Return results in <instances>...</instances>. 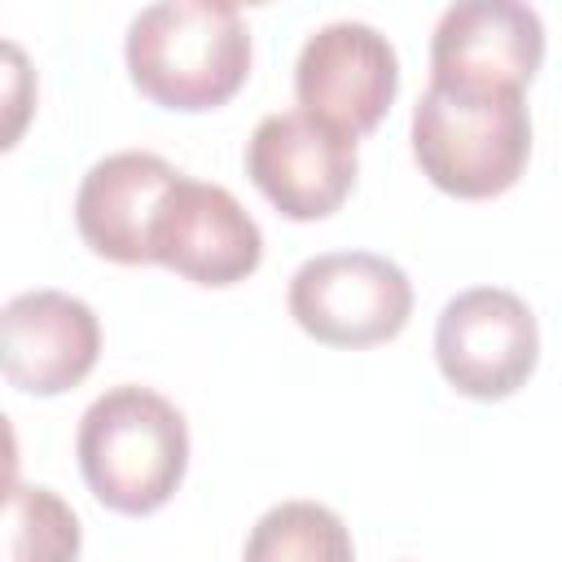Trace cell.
I'll list each match as a JSON object with an SVG mask.
<instances>
[{"label":"cell","mask_w":562,"mask_h":562,"mask_svg":"<svg viewBox=\"0 0 562 562\" xmlns=\"http://www.w3.org/2000/svg\"><path fill=\"white\" fill-rule=\"evenodd\" d=\"M294 325L325 347L391 342L413 316V281L373 250H325L290 277Z\"/></svg>","instance_id":"cell-4"},{"label":"cell","mask_w":562,"mask_h":562,"mask_svg":"<svg viewBox=\"0 0 562 562\" xmlns=\"http://www.w3.org/2000/svg\"><path fill=\"white\" fill-rule=\"evenodd\" d=\"M544 61V22L518 0L448 4L430 35V83L448 88H527Z\"/></svg>","instance_id":"cell-8"},{"label":"cell","mask_w":562,"mask_h":562,"mask_svg":"<svg viewBox=\"0 0 562 562\" xmlns=\"http://www.w3.org/2000/svg\"><path fill=\"white\" fill-rule=\"evenodd\" d=\"M127 75L162 110H215L250 75V26L237 4L162 0L127 22Z\"/></svg>","instance_id":"cell-1"},{"label":"cell","mask_w":562,"mask_h":562,"mask_svg":"<svg viewBox=\"0 0 562 562\" xmlns=\"http://www.w3.org/2000/svg\"><path fill=\"white\" fill-rule=\"evenodd\" d=\"M241 562H356V544L329 505L281 501L250 527Z\"/></svg>","instance_id":"cell-12"},{"label":"cell","mask_w":562,"mask_h":562,"mask_svg":"<svg viewBox=\"0 0 562 562\" xmlns=\"http://www.w3.org/2000/svg\"><path fill=\"white\" fill-rule=\"evenodd\" d=\"M356 140L303 110L259 119L246 140V176L285 220L334 215L356 184Z\"/></svg>","instance_id":"cell-7"},{"label":"cell","mask_w":562,"mask_h":562,"mask_svg":"<svg viewBox=\"0 0 562 562\" xmlns=\"http://www.w3.org/2000/svg\"><path fill=\"white\" fill-rule=\"evenodd\" d=\"M4 378L26 395H61L79 386L101 351L97 312L66 290L13 294L0 312Z\"/></svg>","instance_id":"cell-10"},{"label":"cell","mask_w":562,"mask_h":562,"mask_svg":"<svg viewBox=\"0 0 562 562\" xmlns=\"http://www.w3.org/2000/svg\"><path fill=\"white\" fill-rule=\"evenodd\" d=\"M263 259V233L224 189L180 176L154 228V263L193 285H237Z\"/></svg>","instance_id":"cell-9"},{"label":"cell","mask_w":562,"mask_h":562,"mask_svg":"<svg viewBox=\"0 0 562 562\" xmlns=\"http://www.w3.org/2000/svg\"><path fill=\"white\" fill-rule=\"evenodd\" d=\"M83 544L75 509L40 483H13L4 505V562H75Z\"/></svg>","instance_id":"cell-13"},{"label":"cell","mask_w":562,"mask_h":562,"mask_svg":"<svg viewBox=\"0 0 562 562\" xmlns=\"http://www.w3.org/2000/svg\"><path fill=\"white\" fill-rule=\"evenodd\" d=\"M435 360L448 386H457L461 395L505 400L531 378L540 360L536 316L514 290H461L435 321Z\"/></svg>","instance_id":"cell-5"},{"label":"cell","mask_w":562,"mask_h":562,"mask_svg":"<svg viewBox=\"0 0 562 562\" xmlns=\"http://www.w3.org/2000/svg\"><path fill=\"white\" fill-rule=\"evenodd\" d=\"M400 92V57L369 22H329L312 31L294 61L299 110L342 136L373 132Z\"/></svg>","instance_id":"cell-6"},{"label":"cell","mask_w":562,"mask_h":562,"mask_svg":"<svg viewBox=\"0 0 562 562\" xmlns=\"http://www.w3.org/2000/svg\"><path fill=\"white\" fill-rule=\"evenodd\" d=\"M184 171L149 149H119L88 167L75 193V224L110 263H154V228Z\"/></svg>","instance_id":"cell-11"},{"label":"cell","mask_w":562,"mask_h":562,"mask_svg":"<svg viewBox=\"0 0 562 562\" xmlns=\"http://www.w3.org/2000/svg\"><path fill=\"white\" fill-rule=\"evenodd\" d=\"M408 140L435 189L483 202L518 184L531 158V114L518 88L479 92L430 83L413 105Z\"/></svg>","instance_id":"cell-3"},{"label":"cell","mask_w":562,"mask_h":562,"mask_svg":"<svg viewBox=\"0 0 562 562\" xmlns=\"http://www.w3.org/2000/svg\"><path fill=\"white\" fill-rule=\"evenodd\" d=\"M75 457L105 509L140 518L176 496L189 470V426L167 395L123 382L83 408Z\"/></svg>","instance_id":"cell-2"}]
</instances>
